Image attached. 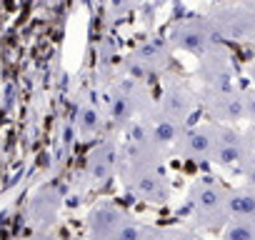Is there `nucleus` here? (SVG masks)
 I'll list each match as a JSON object with an SVG mask.
<instances>
[{"mask_svg":"<svg viewBox=\"0 0 255 240\" xmlns=\"http://www.w3.org/2000/svg\"><path fill=\"white\" fill-rule=\"evenodd\" d=\"M228 193L230 188H225L215 178H200L188 193V208H190L193 223L203 230L225 228L230 220Z\"/></svg>","mask_w":255,"mask_h":240,"instance_id":"nucleus-1","label":"nucleus"},{"mask_svg":"<svg viewBox=\"0 0 255 240\" xmlns=\"http://www.w3.org/2000/svg\"><path fill=\"white\" fill-rule=\"evenodd\" d=\"M173 50H183L193 58H198V63L203 58H208L213 50L225 48V43L215 35V30L210 28V23L205 18H193V20H180L173 25L170 38H168Z\"/></svg>","mask_w":255,"mask_h":240,"instance_id":"nucleus-2","label":"nucleus"},{"mask_svg":"<svg viewBox=\"0 0 255 240\" xmlns=\"http://www.w3.org/2000/svg\"><path fill=\"white\" fill-rule=\"evenodd\" d=\"M195 103H198V98L193 95V90L185 83H180V78H168L163 83L160 100H155V105L150 110L155 115L170 120V123L185 128V123L190 120V115L195 110Z\"/></svg>","mask_w":255,"mask_h":240,"instance_id":"nucleus-3","label":"nucleus"},{"mask_svg":"<svg viewBox=\"0 0 255 240\" xmlns=\"http://www.w3.org/2000/svg\"><path fill=\"white\" fill-rule=\"evenodd\" d=\"M250 158H253L250 135L240 133L233 125H218V145L213 153V163L225 168V170L243 173V168L248 165Z\"/></svg>","mask_w":255,"mask_h":240,"instance_id":"nucleus-4","label":"nucleus"},{"mask_svg":"<svg viewBox=\"0 0 255 240\" xmlns=\"http://www.w3.org/2000/svg\"><path fill=\"white\" fill-rule=\"evenodd\" d=\"M170 53H173V48L165 38H148L128 58V73H130L133 80L143 83L148 75L160 73L170 63Z\"/></svg>","mask_w":255,"mask_h":240,"instance_id":"nucleus-5","label":"nucleus"},{"mask_svg":"<svg viewBox=\"0 0 255 240\" xmlns=\"http://www.w3.org/2000/svg\"><path fill=\"white\" fill-rule=\"evenodd\" d=\"M200 103L218 125H235L238 120H245V90H200Z\"/></svg>","mask_w":255,"mask_h":240,"instance_id":"nucleus-6","label":"nucleus"},{"mask_svg":"<svg viewBox=\"0 0 255 240\" xmlns=\"http://www.w3.org/2000/svg\"><path fill=\"white\" fill-rule=\"evenodd\" d=\"M215 145H218V123H203L198 128L185 130V135L175 145V153L185 160L205 163V160H213Z\"/></svg>","mask_w":255,"mask_h":240,"instance_id":"nucleus-7","label":"nucleus"},{"mask_svg":"<svg viewBox=\"0 0 255 240\" xmlns=\"http://www.w3.org/2000/svg\"><path fill=\"white\" fill-rule=\"evenodd\" d=\"M133 220V215L113 203H100L88 215V233L90 240H115L118 233Z\"/></svg>","mask_w":255,"mask_h":240,"instance_id":"nucleus-8","label":"nucleus"},{"mask_svg":"<svg viewBox=\"0 0 255 240\" xmlns=\"http://www.w3.org/2000/svg\"><path fill=\"white\" fill-rule=\"evenodd\" d=\"M198 80L203 83V90H233V65H230V55L225 48L213 50L208 58H203L198 63L195 70Z\"/></svg>","mask_w":255,"mask_h":240,"instance_id":"nucleus-9","label":"nucleus"},{"mask_svg":"<svg viewBox=\"0 0 255 240\" xmlns=\"http://www.w3.org/2000/svg\"><path fill=\"white\" fill-rule=\"evenodd\" d=\"M118 160H120L118 143L115 140H100L88 153V163H85V175H88L90 185L103 188L108 180H113V175L118 170Z\"/></svg>","mask_w":255,"mask_h":240,"instance_id":"nucleus-10","label":"nucleus"},{"mask_svg":"<svg viewBox=\"0 0 255 240\" xmlns=\"http://www.w3.org/2000/svg\"><path fill=\"white\" fill-rule=\"evenodd\" d=\"M128 193L133 198L143 200V203H150V205H165L173 195L170 190V180L163 170H153V173H145V175H138L133 178L130 183H125Z\"/></svg>","mask_w":255,"mask_h":240,"instance_id":"nucleus-11","label":"nucleus"},{"mask_svg":"<svg viewBox=\"0 0 255 240\" xmlns=\"http://www.w3.org/2000/svg\"><path fill=\"white\" fill-rule=\"evenodd\" d=\"M228 213L235 220H255V190L243 185V188H230L228 193Z\"/></svg>","mask_w":255,"mask_h":240,"instance_id":"nucleus-12","label":"nucleus"},{"mask_svg":"<svg viewBox=\"0 0 255 240\" xmlns=\"http://www.w3.org/2000/svg\"><path fill=\"white\" fill-rule=\"evenodd\" d=\"M58 208H60V198H58L50 188H45V190H40V193L35 195V200L30 203V220H33L35 225H48V223L55 218Z\"/></svg>","mask_w":255,"mask_h":240,"instance_id":"nucleus-13","label":"nucleus"},{"mask_svg":"<svg viewBox=\"0 0 255 240\" xmlns=\"http://www.w3.org/2000/svg\"><path fill=\"white\" fill-rule=\"evenodd\" d=\"M100 130V113L93 105H83L78 113V133L83 138H93Z\"/></svg>","mask_w":255,"mask_h":240,"instance_id":"nucleus-14","label":"nucleus"},{"mask_svg":"<svg viewBox=\"0 0 255 240\" xmlns=\"http://www.w3.org/2000/svg\"><path fill=\"white\" fill-rule=\"evenodd\" d=\"M223 240H255V223L230 218L223 228Z\"/></svg>","mask_w":255,"mask_h":240,"instance_id":"nucleus-15","label":"nucleus"},{"mask_svg":"<svg viewBox=\"0 0 255 240\" xmlns=\"http://www.w3.org/2000/svg\"><path fill=\"white\" fill-rule=\"evenodd\" d=\"M168 230L173 240H205L198 230H190V228H168Z\"/></svg>","mask_w":255,"mask_h":240,"instance_id":"nucleus-16","label":"nucleus"},{"mask_svg":"<svg viewBox=\"0 0 255 240\" xmlns=\"http://www.w3.org/2000/svg\"><path fill=\"white\" fill-rule=\"evenodd\" d=\"M245 120L255 125V88L245 90Z\"/></svg>","mask_w":255,"mask_h":240,"instance_id":"nucleus-17","label":"nucleus"},{"mask_svg":"<svg viewBox=\"0 0 255 240\" xmlns=\"http://www.w3.org/2000/svg\"><path fill=\"white\" fill-rule=\"evenodd\" d=\"M240 175H243V180H245V185H248V188H255V160H253V158L248 160V165L243 168V173H240Z\"/></svg>","mask_w":255,"mask_h":240,"instance_id":"nucleus-18","label":"nucleus"},{"mask_svg":"<svg viewBox=\"0 0 255 240\" xmlns=\"http://www.w3.org/2000/svg\"><path fill=\"white\" fill-rule=\"evenodd\" d=\"M148 240H173V238H170V230L168 228H150Z\"/></svg>","mask_w":255,"mask_h":240,"instance_id":"nucleus-19","label":"nucleus"},{"mask_svg":"<svg viewBox=\"0 0 255 240\" xmlns=\"http://www.w3.org/2000/svg\"><path fill=\"white\" fill-rule=\"evenodd\" d=\"M245 75H248V80H250L253 88H255V60H250V63L245 65Z\"/></svg>","mask_w":255,"mask_h":240,"instance_id":"nucleus-20","label":"nucleus"},{"mask_svg":"<svg viewBox=\"0 0 255 240\" xmlns=\"http://www.w3.org/2000/svg\"><path fill=\"white\" fill-rule=\"evenodd\" d=\"M245 10H248V18H250V25H253V35H255V3H245Z\"/></svg>","mask_w":255,"mask_h":240,"instance_id":"nucleus-21","label":"nucleus"},{"mask_svg":"<svg viewBox=\"0 0 255 240\" xmlns=\"http://www.w3.org/2000/svg\"><path fill=\"white\" fill-rule=\"evenodd\" d=\"M28 240H50L45 233H38V235H33V238H28Z\"/></svg>","mask_w":255,"mask_h":240,"instance_id":"nucleus-22","label":"nucleus"},{"mask_svg":"<svg viewBox=\"0 0 255 240\" xmlns=\"http://www.w3.org/2000/svg\"><path fill=\"white\" fill-rule=\"evenodd\" d=\"M250 135V148H253V160H255V135L253 133H248Z\"/></svg>","mask_w":255,"mask_h":240,"instance_id":"nucleus-23","label":"nucleus"},{"mask_svg":"<svg viewBox=\"0 0 255 240\" xmlns=\"http://www.w3.org/2000/svg\"><path fill=\"white\" fill-rule=\"evenodd\" d=\"M250 133H253V135H255V125H253V130H250Z\"/></svg>","mask_w":255,"mask_h":240,"instance_id":"nucleus-24","label":"nucleus"},{"mask_svg":"<svg viewBox=\"0 0 255 240\" xmlns=\"http://www.w3.org/2000/svg\"><path fill=\"white\" fill-rule=\"evenodd\" d=\"M253 223H255V220H253Z\"/></svg>","mask_w":255,"mask_h":240,"instance_id":"nucleus-25","label":"nucleus"}]
</instances>
